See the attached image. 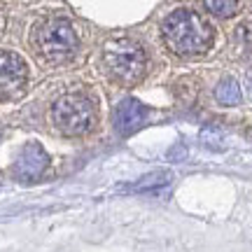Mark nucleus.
<instances>
[{"label":"nucleus","mask_w":252,"mask_h":252,"mask_svg":"<svg viewBox=\"0 0 252 252\" xmlns=\"http://www.w3.org/2000/svg\"><path fill=\"white\" fill-rule=\"evenodd\" d=\"M163 40L175 54L180 56H198L206 54L213 45V26L206 19L189 12V9H178L163 21Z\"/></svg>","instance_id":"obj_1"},{"label":"nucleus","mask_w":252,"mask_h":252,"mask_svg":"<svg viewBox=\"0 0 252 252\" xmlns=\"http://www.w3.org/2000/svg\"><path fill=\"white\" fill-rule=\"evenodd\" d=\"M103 65L117 82L135 84L147 70V56L138 42L128 37H117L103 47Z\"/></svg>","instance_id":"obj_2"},{"label":"nucleus","mask_w":252,"mask_h":252,"mask_svg":"<svg viewBox=\"0 0 252 252\" xmlns=\"http://www.w3.org/2000/svg\"><path fill=\"white\" fill-rule=\"evenodd\" d=\"M33 42H35V49L40 52L42 59L59 63L75 54V49H77V33H75L70 21L54 17L42 21L35 28Z\"/></svg>","instance_id":"obj_3"},{"label":"nucleus","mask_w":252,"mask_h":252,"mask_svg":"<svg viewBox=\"0 0 252 252\" xmlns=\"http://www.w3.org/2000/svg\"><path fill=\"white\" fill-rule=\"evenodd\" d=\"M52 119L61 133L82 135L96 122V108L84 94H65L54 103Z\"/></svg>","instance_id":"obj_4"},{"label":"nucleus","mask_w":252,"mask_h":252,"mask_svg":"<svg viewBox=\"0 0 252 252\" xmlns=\"http://www.w3.org/2000/svg\"><path fill=\"white\" fill-rule=\"evenodd\" d=\"M28 80V65L14 52H0V98L17 96Z\"/></svg>","instance_id":"obj_5"},{"label":"nucleus","mask_w":252,"mask_h":252,"mask_svg":"<svg viewBox=\"0 0 252 252\" xmlns=\"http://www.w3.org/2000/svg\"><path fill=\"white\" fill-rule=\"evenodd\" d=\"M47 166H49V157L42 150V145L28 143L19 152L17 163H14V173L21 180H35V178H40L47 171Z\"/></svg>","instance_id":"obj_6"},{"label":"nucleus","mask_w":252,"mask_h":252,"mask_svg":"<svg viewBox=\"0 0 252 252\" xmlns=\"http://www.w3.org/2000/svg\"><path fill=\"white\" fill-rule=\"evenodd\" d=\"M145 117H147V110L140 100L124 98L119 100V105L115 108V128L122 135H131L143 126Z\"/></svg>","instance_id":"obj_7"},{"label":"nucleus","mask_w":252,"mask_h":252,"mask_svg":"<svg viewBox=\"0 0 252 252\" xmlns=\"http://www.w3.org/2000/svg\"><path fill=\"white\" fill-rule=\"evenodd\" d=\"M173 173L171 171H152L147 173L145 178H140L138 182L128 185V187H122L124 191H152V189H159V187H166L171 182Z\"/></svg>","instance_id":"obj_8"},{"label":"nucleus","mask_w":252,"mask_h":252,"mask_svg":"<svg viewBox=\"0 0 252 252\" xmlns=\"http://www.w3.org/2000/svg\"><path fill=\"white\" fill-rule=\"evenodd\" d=\"M215 98L222 103V105H238L241 103V87L234 77H226L217 84L215 89Z\"/></svg>","instance_id":"obj_9"},{"label":"nucleus","mask_w":252,"mask_h":252,"mask_svg":"<svg viewBox=\"0 0 252 252\" xmlns=\"http://www.w3.org/2000/svg\"><path fill=\"white\" fill-rule=\"evenodd\" d=\"M203 7L208 12H213L215 17H231L238 9V2H234V0H208V2H203Z\"/></svg>","instance_id":"obj_10"}]
</instances>
